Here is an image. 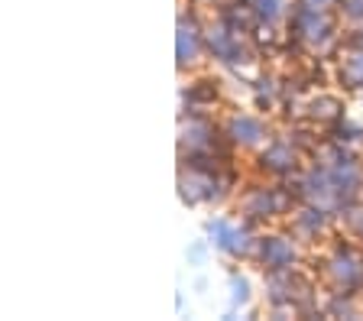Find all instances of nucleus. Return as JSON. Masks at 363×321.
<instances>
[]
</instances>
